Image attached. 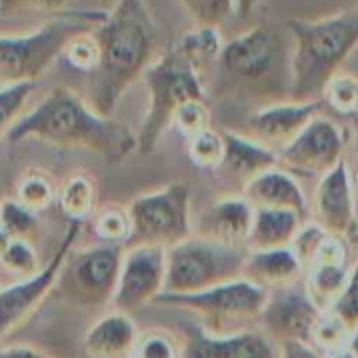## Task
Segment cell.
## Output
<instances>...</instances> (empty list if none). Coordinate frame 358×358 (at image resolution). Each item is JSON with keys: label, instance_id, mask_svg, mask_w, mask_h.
<instances>
[{"label": "cell", "instance_id": "obj_1", "mask_svg": "<svg viewBox=\"0 0 358 358\" xmlns=\"http://www.w3.org/2000/svg\"><path fill=\"white\" fill-rule=\"evenodd\" d=\"M94 36L99 63L88 73L86 103L111 117L122 94L149 69L157 31L143 0H117Z\"/></svg>", "mask_w": 358, "mask_h": 358}, {"label": "cell", "instance_id": "obj_2", "mask_svg": "<svg viewBox=\"0 0 358 358\" xmlns=\"http://www.w3.org/2000/svg\"><path fill=\"white\" fill-rule=\"evenodd\" d=\"M29 138L59 149L90 151L109 162H124L136 149V136L128 126L96 113L69 88H55L6 134L10 143Z\"/></svg>", "mask_w": 358, "mask_h": 358}, {"label": "cell", "instance_id": "obj_3", "mask_svg": "<svg viewBox=\"0 0 358 358\" xmlns=\"http://www.w3.org/2000/svg\"><path fill=\"white\" fill-rule=\"evenodd\" d=\"M287 29L294 40L289 101H321L327 82L358 48V6L313 21L294 19Z\"/></svg>", "mask_w": 358, "mask_h": 358}, {"label": "cell", "instance_id": "obj_4", "mask_svg": "<svg viewBox=\"0 0 358 358\" xmlns=\"http://www.w3.org/2000/svg\"><path fill=\"white\" fill-rule=\"evenodd\" d=\"M222 78L256 96L289 101L292 48L273 27L258 25L224 42L216 61Z\"/></svg>", "mask_w": 358, "mask_h": 358}, {"label": "cell", "instance_id": "obj_5", "mask_svg": "<svg viewBox=\"0 0 358 358\" xmlns=\"http://www.w3.org/2000/svg\"><path fill=\"white\" fill-rule=\"evenodd\" d=\"M105 17L103 10L61 13L34 34L0 36V86L40 80L73 34L94 29Z\"/></svg>", "mask_w": 358, "mask_h": 358}, {"label": "cell", "instance_id": "obj_6", "mask_svg": "<svg viewBox=\"0 0 358 358\" xmlns=\"http://www.w3.org/2000/svg\"><path fill=\"white\" fill-rule=\"evenodd\" d=\"M268 292L245 279H237L191 296H166L155 302L162 306L187 310L197 317L199 329L212 338H233L260 329Z\"/></svg>", "mask_w": 358, "mask_h": 358}, {"label": "cell", "instance_id": "obj_7", "mask_svg": "<svg viewBox=\"0 0 358 358\" xmlns=\"http://www.w3.org/2000/svg\"><path fill=\"white\" fill-rule=\"evenodd\" d=\"M145 84L149 92V107L136 136V149L151 153L164 132L172 126L176 109L191 99H206L203 80L197 67H193L180 52L170 48L145 71Z\"/></svg>", "mask_w": 358, "mask_h": 358}, {"label": "cell", "instance_id": "obj_8", "mask_svg": "<svg viewBox=\"0 0 358 358\" xmlns=\"http://www.w3.org/2000/svg\"><path fill=\"white\" fill-rule=\"evenodd\" d=\"M245 248L191 235L166 250V296H191L241 279Z\"/></svg>", "mask_w": 358, "mask_h": 358}, {"label": "cell", "instance_id": "obj_9", "mask_svg": "<svg viewBox=\"0 0 358 358\" xmlns=\"http://www.w3.org/2000/svg\"><path fill=\"white\" fill-rule=\"evenodd\" d=\"M128 214L132 235L126 248L149 245L170 250L193 235L191 191L185 182H172L164 189L138 195L128 206Z\"/></svg>", "mask_w": 358, "mask_h": 358}, {"label": "cell", "instance_id": "obj_10", "mask_svg": "<svg viewBox=\"0 0 358 358\" xmlns=\"http://www.w3.org/2000/svg\"><path fill=\"white\" fill-rule=\"evenodd\" d=\"M124 258L122 245L99 243L78 254H69L59 281L65 283L67 298L84 308H103L113 302L120 266Z\"/></svg>", "mask_w": 358, "mask_h": 358}, {"label": "cell", "instance_id": "obj_11", "mask_svg": "<svg viewBox=\"0 0 358 358\" xmlns=\"http://www.w3.org/2000/svg\"><path fill=\"white\" fill-rule=\"evenodd\" d=\"M80 231L82 222H69L59 248L36 275L19 279L17 283L0 289V342L13 331H17L21 325H25L40 308V304L48 298V294L55 289L65 260L78 241Z\"/></svg>", "mask_w": 358, "mask_h": 358}, {"label": "cell", "instance_id": "obj_12", "mask_svg": "<svg viewBox=\"0 0 358 358\" xmlns=\"http://www.w3.org/2000/svg\"><path fill=\"white\" fill-rule=\"evenodd\" d=\"M346 145L348 132L321 113L283 151L277 153V162L279 168L294 176H323L346 159Z\"/></svg>", "mask_w": 358, "mask_h": 358}, {"label": "cell", "instance_id": "obj_13", "mask_svg": "<svg viewBox=\"0 0 358 358\" xmlns=\"http://www.w3.org/2000/svg\"><path fill=\"white\" fill-rule=\"evenodd\" d=\"M166 287V250L162 248H126L113 306L120 313H136L155 302Z\"/></svg>", "mask_w": 358, "mask_h": 358}, {"label": "cell", "instance_id": "obj_14", "mask_svg": "<svg viewBox=\"0 0 358 358\" xmlns=\"http://www.w3.org/2000/svg\"><path fill=\"white\" fill-rule=\"evenodd\" d=\"M323 101L313 103H298V101H279L252 111L241 128L239 134L252 138L254 143L271 149L273 153L283 151L317 115H321Z\"/></svg>", "mask_w": 358, "mask_h": 358}, {"label": "cell", "instance_id": "obj_15", "mask_svg": "<svg viewBox=\"0 0 358 358\" xmlns=\"http://www.w3.org/2000/svg\"><path fill=\"white\" fill-rule=\"evenodd\" d=\"M321 310L308 298L304 283L268 292L262 313L260 331H264L277 346L287 342L310 344L313 329L321 319Z\"/></svg>", "mask_w": 358, "mask_h": 358}, {"label": "cell", "instance_id": "obj_16", "mask_svg": "<svg viewBox=\"0 0 358 358\" xmlns=\"http://www.w3.org/2000/svg\"><path fill=\"white\" fill-rule=\"evenodd\" d=\"M310 222L327 235L348 239L357 229V193L346 159L323 174L310 203Z\"/></svg>", "mask_w": 358, "mask_h": 358}, {"label": "cell", "instance_id": "obj_17", "mask_svg": "<svg viewBox=\"0 0 358 358\" xmlns=\"http://www.w3.org/2000/svg\"><path fill=\"white\" fill-rule=\"evenodd\" d=\"M222 134H224V157L220 166L214 170V176L222 187L235 189V195H241L243 189L256 176L279 166L277 153L239 134L237 130H224Z\"/></svg>", "mask_w": 358, "mask_h": 358}, {"label": "cell", "instance_id": "obj_18", "mask_svg": "<svg viewBox=\"0 0 358 358\" xmlns=\"http://www.w3.org/2000/svg\"><path fill=\"white\" fill-rule=\"evenodd\" d=\"M252 222L254 208L241 195H227L212 201L193 220V235L222 245L245 248Z\"/></svg>", "mask_w": 358, "mask_h": 358}, {"label": "cell", "instance_id": "obj_19", "mask_svg": "<svg viewBox=\"0 0 358 358\" xmlns=\"http://www.w3.org/2000/svg\"><path fill=\"white\" fill-rule=\"evenodd\" d=\"M279 346L260 329L233 336L212 338L197 325L182 342V358H277Z\"/></svg>", "mask_w": 358, "mask_h": 358}, {"label": "cell", "instance_id": "obj_20", "mask_svg": "<svg viewBox=\"0 0 358 358\" xmlns=\"http://www.w3.org/2000/svg\"><path fill=\"white\" fill-rule=\"evenodd\" d=\"M254 210H292L308 220V201L294 174L275 166L256 176L241 193Z\"/></svg>", "mask_w": 358, "mask_h": 358}, {"label": "cell", "instance_id": "obj_21", "mask_svg": "<svg viewBox=\"0 0 358 358\" xmlns=\"http://www.w3.org/2000/svg\"><path fill=\"white\" fill-rule=\"evenodd\" d=\"M241 279L254 283L264 292L292 287L304 281V266L292 248L248 252Z\"/></svg>", "mask_w": 358, "mask_h": 358}, {"label": "cell", "instance_id": "obj_22", "mask_svg": "<svg viewBox=\"0 0 358 358\" xmlns=\"http://www.w3.org/2000/svg\"><path fill=\"white\" fill-rule=\"evenodd\" d=\"M138 336V327L130 315L115 310L90 325L82 348L88 358H130Z\"/></svg>", "mask_w": 358, "mask_h": 358}, {"label": "cell", "instance_id": "obj_23", "mask_svg": "<svg viewBox=\"0 0 358 358\" xmlns=\"http://www.w3.org/2000/svg\"><path fill=\"white\" fill-rule=\"evenodd\" d=\"M304 222L306 218L292 210H254L245 248L248 252L289 248Z\"/></svg>", "mask_w": 358, "mask_h": 358}, {"label": "cell", "instance_id": "obj_24", "mask_svg": "<svg viewBox=\"0 0 358 358\" xmlns=\"http://www.w3.org/2000/svg\"><path fill=\"white\" fill-rule=\"evenodd\" d=\"M350 275L348 262L342 264H315L304 273V289L321 313H327L340 298Z\"/></svg>", "mask_w": 358, "mask_h": 358}, {"label": "cell", "instance_id": "obj_25", "mask_svg": "<svg viewBox=\"0 0 358 358\" xmlns=\"http://www.w3.org/2000/svg\"><path fill=\"white\" fill-rule=\"evenodd\" d=\"M57 203L61 212L71 220V222H82L86 220L96 206V187L94 180L84 174L76 172L71 174L65 185L57 193Z\"/></svg>", "mask_w": 358, "mask_h": 358}, {"label": "cell", "instance_id": "obj_26", "mask_svg": "<svg viewBox=\"0 0 358 358\" xmlns=\"http://www.w3.org/2000/svg\"><path fill=\"white\" fill-rule=\"evenodd\" d=\"M224 40L218 27H193L172 48L180 52L193 67L201 71L203 65L216 63L222 52Z\"/></svg>", "mask_w": 358, "mask_h": 358}, {"label": "cell", "instance_id": "obj_27", "mask_svg": "<svg viewBox=\"0 0 358 358\" xmlns=\"http://www.w3.org/2000/svg\"><path fill=\"white\" fill-rule=\"evenodd\" d=\"M92 233L101 243L126 248L132 235V220H130L128 208L117 206V203L99 208L92 218Z\"/></svg>", "mask_w": 358, "mask_h": 358}, {"label": "cell", "instance_id": "obj_28", "mask_svg": "<svg viewBox=\"0 0 358 358\" xmlns=\"http://www.w3.org/2000/svg\"><path fill=\"white\" fill-rule=\"evenodd\" d=\"M57 187L46 172L31 170L17 182V201L34 214L48 210L57 201Z\"/></svg>", "mask_w": 358, "mask_h": 358}, {"label": "cell", "instance_id": "obj_29", "mask_svg": "<svg viewBox=\"0 0 358 358\" xmlns=\"http://www.w3.org/2000/svg\"><path fill=\"white\" fill-rule=\"evenodd\" d=\"M321 101L323 105L331 107L336 113L340 115H355L358 113V78H355L352 73H346V71H340L336 73L323 94H321Z\"/></svg>", "mask_w": 358, "mask_h": 358}, {"label": "cell", "instance_id": "obj_30", "mask_svg": "<svg viewBox=\"0 0 358 358\" xmlns=\"http://www.w3.org/2000/svg\"><path fill=\"white\" fill-rule=\"evenodd\" d=\"M187 155L197 168L214 172L224 157V134L214 128H208L187 138Z\"/></svg>", "mask_w": 358, "mask_h": 358}, {"label": "cell", "instance_id": "obj_31", "mask_svg": "<svg viewBox=\"0 0 358 358\" xmlns=\"http://www.w3.org/2000/svg\"><path fill=\"white\" fill-rule=\"evenodd\" d=\"M0 227L10 239L31 241L38 233V214L21 206L17 199L0 201Z\"/></svg>", "mask_w": 358, "mask_h": 358}, {"label": "cell", "instance_id": "obj_32", "mask_svg": "<svg viewBox=\"0 0 358 358\" xmlns=\"http://www.w3.org/2000/svg\"><path fill=\"white\" fill-rule=\"evenodd\" d=\"M61 57L65 59L69 67L90 73L99 63V42H96L94 29H84V31L73 34L65 42Z\"/></svg>", "mask_w": 358, "mask_h": 358}, {"label": "cell", "instance_id": "obj_33", "mask_svg": "<svg viewBox=\"0 0 358 358\" xmlns=\"http://www.w3.org/2000/svg\"><path fill=\"white\" fill-rule=\"evenodd\" d=\"M350 331H352V329H350L338 315H334L331 310H327V313L321 315V319L317 321V325H315V329H313L310 346L317 348L321 355L334 352V350H338V348L348 346Z\"/></svg>", "mask_w": 358, "mask_h": 358}, {"label": "cell", "instance_id": "obj_34", "mask_svg": "<svg viewBox=\"0 0 358 358\" xmlns=\"http://www.w3.org/2000/svg\"><path fill=\"white\" fill-rule=\"evenodd\" d=\"M197 27H218L237 15V0H180Z\"/></svg>", "mask_w": 358, "mask_h": 358}, {"label": "cell", "instance_id": "obj_35", "mask_svg": "<svg viewBox=\"0 0 358 358\" xmlns=\"http://www.w3.org/2000/svg\"><path fill=\"white\" fill-rule=\"evenodd\" d=\"M34 90L36 82L0 86V138H6L10 128L23 117V107Z\"/></svg>", "mask_w": 358, "mask_h": 358}, {"label": "cell", "instance_id": "obj_36", "mask_svg": "<svg viewBox=\"0 0 358 358\" xmlns=\"http://www.w3.org/2000/svg\"><path fill=\"white\" fill-rule=\"evenodd\" d=\"M0 266L19 279H27L36 275L38 268V254L31 241L27 239H10L8 245L0 252Z\"/></svg>", "mask_w": 358, "mask_h": 358}, {"label": "cell", "instance_id": "obj_37", "mask_svg": "<svg viewBox=\"0 0 358 358\" xmlns=\"http://www.w3.org/2000/svg\"><path fill=\"white\" fill-rule=\"evenodd\" d=\"M172 126L185 138H191V136L212 128V113H210L206 99H191V101L182 103L172 117Z\"/></svg>", "mask_w": 358, "mask_h": 358}, {"label": "cell", "instance_id": "obj_38", "mask_svg": "<svg viewBox=\"0 0 358 358\" xmlns=\"http://www.w3.org/2000/svg\"><path fill=\"white\" fill-rule=\"evenodd\" d=\"M130 358H182V344L162 329H151L138 336Z\"/></svg>", "mask_w": 358, "mask_h": 358}, {"label": "cell", "instance_id": "obj_39", "mask_svg": "<svg viewBox=\"0 0 358 358\" xmlns=\"http://www.w3.org/2000/svg\"><path fill=\"white\" fill-rule=\"evenodd\" d=\"M329 310L334 315H338L350 329H355L358 325V260L350 268L348 281H346L340 298L336 300V304Z\"/></svg>", "mask_w": 358, "mask_h": 358}, {"label": "cell", "instance_id": "obj_40", "mask_svg": "<svg viewBox=\"0 0 358 358\" xmlns=\"http://www.w3.org/2000/svg\"><path fill=\"white\" fill-rule=\"evenodd\" d=\"M69 0H0V13H21V10H31V13H50V15H61V10L67 6Z\"/></svg>", "mask_w": 358, "mask_h": 358}, {"label": "cell", "instance_id": "obj_41", "mask_svg": "<svg viewBox=\"0 0 358 358\" xmlns=\"http://www.w3.org/2000/svg\"><path fill=\"white\" fill-rule=\"evenodd\" d=\"M277 358H323V355L313 348L310 344L304 342H287L279 344V355Z\"/></svg>", "mask_w": 358, "mask_h": 358}, {"label": "cell", "instance_id": "obj_42", "mask_svg": "<svg viewBox=\"0 0 358 358\" xmlns=\"http://www.w3.org/2000/svg\"><path fill=\"white\" fill-rule=\"evenodd\" d=\"M0 358H50L29 346H8L0 348Z\"/></svg>", "mask_w": 358, "mask_h": 358}, {"label": "cell", "instance_id": "obj_43", "mask_svg": "<svg viewBox=\"0 0 358 358\" xmlns=\"http://www.w3.org/2000/svg\"><path fill=\"white\" fill-rule=\"evenodd\" d=\"M348 138L355 145V151L358 153V113L348 117Z\"/></svg>", "mask_w": 358, "mask_h": 358}, {"label": "cell", "instance_id": "obj_44", "mask_svg": "<svg viewBox=\"0 0 358 358\" xmlns=\"http://www.w3.org/2000/svg\"><path fill=\"white\" fill-rule=\"evenodd\" d=\"M258 2H260V0H237V15H239V17H248V15L256 8Z\"/></svg>", "mask_w": 358, "mask_h": 358}, {"label": "cell", "instance_id": "obj_45", "mask_svg": "<svg viewBox=\"0 0 358 358\" xmlns=\"http://www.w3.org/2000/svg\"><path fill=\"white\" fill-rule=\"evenodd\" d=\"M323 358H357V355H355L348 346H344V348H338V350H334V352L323 355Z\"/></svg>", "mask_w": 358, "mask_h": 358}, {"label": "cell", "instance_id": "obj_46", "mask_svg": "<svg viewBox=\"0 0 358 358\" xmlns=\"http://www.w3.org/2000/svg\"><path fill=\"white\" fill-rule=\"evenodd\" d=\"M348 348H350V350H352V352H355V355H357V358H358V325L355 327V329H352V331H350Z\"/></svg>", "mask_w": 358, "mask_h": 358}, {"label": "cell", "instance_id": "obj_47", "mask_svg": "<svg viewBox=\"0 0 358 358\" xmlns=\"http://www.w3.org/2000/svg\"><path fill=\"white\" fill-rule=\"evenodd\" d=\"M8 241H10V237H8V235L4 233V229L0 227V252L8 245Z\"/></svg>", "mask_w": 358, "mask_h": 358}, {"label": "cell", "instance_id": "obj_48", "mask_svg": "<svg viewBox=\"0 0 358 358\" xmlns=\"http://www.w3.org/2000/svg\"><path fill=\"white\" fill-rule=\"evenodd\" d=\"M352 185H355V193H357V197H358V164H357V170H355V176H352Z\"/></svg>", "mask_w": 358, "mask_h": 358}]
</instances>
